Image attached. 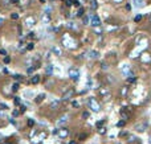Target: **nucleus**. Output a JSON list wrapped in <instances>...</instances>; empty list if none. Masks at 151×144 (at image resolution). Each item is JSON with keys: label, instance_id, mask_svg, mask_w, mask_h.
I'll list each match as a JSON object with an SVG mask.
<instances>
[{"label": "nucleus", "instance_id": "34", "mask_svg": "<svg viewBox=\"0 0 151 144\" xmlns=\"http://www.w3.org/2000/svg\"><path fill=\"white\" fill-rule=\"evenodd\" d=\"M0 118H5V112L3 110H0Z\"/></svg>", "mask_w": 151, "mask_h": 144}, {"label": "nucleus", "instance_id": "36", "mask_svg": "<svg viewBox=\"0 0 151 144\" xmlns=\"http://www.w3.org/2000/svg\"><path fill=\"white\" fill-rule=\"evenodd\" d=\"M125 126V122L123 120H121V122H118V127H123Z\"/></svg>", "mask_w": 151, "mask_h": 144}, {"label": "nucleus", "instance_id": "28", "mask_svg": "<svg viewBox=\"0 0 151 144\" xmlns=\"http://www.w3.org/2000/svg\"><path fill=\"white\" fill-rule=\"evenodd\" d=\"M101 67H102L103 70H106V69H107V64H106V62H102V65H101Z\"/></svg>", "mask_w": 151, "mask_h": 144}, {"label": "nucleus", "instance_id": "33", "mask_svg": "<svg viewBox=\"0 0 151 144\" xmlns=\"http://www.w3.org/2000/svg\"><path fill=\"white\" fill-rule=\"evenodd\" d=\"M0 54H1V56H7V52H5L4 49H0Z\"/></svg>", "mask_w": 151, "mask_h": 144}, {"label": "nucleus", "instance_id": "15", "mask_svg": "<svg viewBox=\"0 0 151 144\" xmlns=\"http://www.w3.org/2000/svg\"><path fill=\"white\" fill-rule=\"evenodd\" d=\"M121 116H122V119H123V122L128 120V114L125 111V110H122V111H121Z\"/></svg>", "mask_w": 151, "mask_h": 144}, {"label": "nucleus", "instance_id": "35", "mask_svg": "<svg viewBox=\"0 0 151 144\" xmlns=\"http://www.w3.org/2000/svg\"><path fill=\"white\" fill-rule=\"evenodd\" d=\"M103 124H105V122H103V120H102V122H98V123H97V127H98V128H101V126H103Z\"/></svg>", "mask_w": 151, "mask_h": 144}, {"label": "nucleus", "instance_id": "4", "mask_svg": "<svg viewBox=\"0 0 151 144\" xmlns=\"http://www.w3.org/2000/svg\"><path fill=\"white\" fill-rule=\"evenodd\" d=\"M147 127H149V123H147V122H141V123L135 124V130H136L138 132H143V131H146Z\"/></svg>", "mask_w": 151, "mask_h": 144}, {"label": "nucleus", "instance_id": "7", "mask_svg": "<svg viewBox=\"0 0 151 144\" xmlns=\"http://www.w3.org/2000/svg\"><path fill=\"white\" fill-rule=\"evenodd\" d=\"M73 94H74V91L73 90H68V91L65 93V94L62 95V101H69V99H72V97H73Z\"/></svg>", "mask_w": 151, "mask_h": 144}, {"label": "nucleus", "instance_id": "30", "mask_svg": "<svg viewBox=\"0 0 151 144\" xmlns=\"http://www.w3.org/2000/svg\"><path fill=\"white\" fill-rule=\"evenodd\" d=\"M98 132H99V134H105V132H106V128H105V127H102V128L98 130Z\"/></svg>", "mask_w": 151, "mask_h": 144}, {"label": "nucleus", "instance_id": "5", "mask_svg": "<svg viewBox=\"0 0 151 144\" xmlns=\"http://www.w3.org/2000/svg\"><path fill=\"white\" fill-rule=\"evenodd\" d=\"M68 74H69V77H70V78H73L74 81H77V79H78V77H80V72H78L77 69H74V67L69 69Z\"/></svg>", "mask_w": 151, "mask_h": 144}, {"label": "nucleus", "instance_id": "31", "mask_svg": "<svg viewBox=\"0 0 151 144\" xmlns=\"http://www.w3.org/2000/svg\"><path fill=\"white\" fill-rule=\"evenodd\" d=\"M0 107H1V110H3V111L8 108V107H7V104H4V103H1V104H0Z\"/></svg>", "mask_w": 151, "mask_h": 144}, {"label": "nucleus", "instance_id": "29", "mask_svg": "<svg viewBox=\"0 0 151 144\" xmlns=\"http://www.w3.org/2000/svg\"><path fill=\"white\" fill-rule=\"evenodd\" d=\"M83 24H89V16H85V17H83Z\"/></svg>", "mask_w": 151, "mask_h": 144}, {"label": "nucleus", "instance_id": "11", "mask_svg": "<svg viewBox=\"0 0 151 144\" xmlns=\"http://www.w3.org/2000/svg\"><path fill=\"white\" fill-rule=\"evenodd\" d=\"M35 22H36V20H35V17H27L25 19V24L28 25V27H32V25H35Z\"/></svg>", "mask_w": 151, "mask_h": 144}, {"label": "nucleus", "instance_id": "32", "mask_svg": "<svg viewBox=\"0 0 151 144\" xmlns=\"http://www.w3.org/2000/svg\"><path fill=\"white\" fill-rule=\"evenodd\" d=\"M128 82H135V77H128Z\"/></svg>", "mask_w": 151, "mask_h": 144}, {"label": "nucleus", "instance_id": "45", "mask_svg": "<svg viewBox=\"0 0 151 144\" xmlns=\"http://www.w3.org/2000/svg\"><path fill=\"white\" fill-rule=\"evenodd\" d=\"M69 144H77L76 142H69Z\"/></svg>", "mask_w": 151, "mask_h": 144}, {"label": "nucleus", "instance_id": "46", "mask_svg": "<svg viewBox=\"0 0 151 144\" xmlns=\"http://www.w3.org/2000/svg\"><path fill=\"white\" fill-rule=\"evenodd\" d=\"M3 24V19H0V25H1Z\"/></svg>", "mask_w": 151, "mask_h": 144}, {"label": "nucleus", "instance_id": "6", "mask_svg": "<svg viewBox=\"0 0 151 144\" xmlns=\"http://www.w3.org/2000/svg\"><path fill=\"white\" fill-rule=\"evenodd\" d=\"M57 135H58V137H61V139H65V137L69 136V130H66V128H60V130L57 131Z\"/></svg>", "mask_w": 151, "mask_h": 144}, {"label": "nucleus", "instance_id": "43", "mask_svg": "<svg viewBox=\"0 0 151 144\" xmlns=\"http://www.w3.org/2000/svg\"><path fill=\"white\" fill-rule=\"evenodd\" d=\"M1 142H3V135L0 134V143H1Z\"/></svg>", "mask_w": 151, "mask_h": 144}, {"label": "nucleus", "instance_id": "19", "mask_svg": "<svg viewBox=\"0 0 151 144\" xmlns=\"http://www.w3.org/2000/svg\"><path fill=\"white\" fill-rule=\"evenodd\" d=\"M83 12H85V9H83L82 7H80V8H78V11H77V16H78V17L83 16Z\"/></svg>", "mask_w": 151, "mask_h": 144}, {"label": "nucleus", "instance_id": "16", "mask_svg": "<svg viewBox=\"0 0 151 144\" xmlns=\"http://www.w3.org/2000/svg\"><path fill=\"white\" fill-rule=\"evenodd\" d=\"M45 73L48 75H52L53 74V66H52V65H48V67L45 69Z\"/></svg>", "mask_w": 151, "mask_h": 144}, {"label": "nucleus", "instance_id": "23", "mask_svg": "<svg viewBox=\"0 0 151 144\" xmlns=\"http://www.w3.org/2000/svg\"><path fill=\"white\" fill-rule=\"evenodd\" d=\"M33 48H35V45H33V42H29V44H28V46H27V50H32Z\"/></svg>", "mask_w": 151, "mask_h": 144}, {"label": "nucleus", "instance_id": "24", "mask_svg": "<svg viewBox=\"0 0 151 144\" xmlns=\"http://www.w3.org/2000/svg\"><path fill=\"white\" fill-rule=\"evenodd\" d=\"M11 19H13V20H17V19H19V15H17V13H12V15H11Z\"/></svg>", "mask_w": 151, "mask_h": 144}, {"label": "nucleus", "instance_id": "47", "mask_svg": "<svg viewBox=\"0 0 151 144\" xmlns=\"http://www.w3.org/2000/svg\"><path fill=\"white\" fill-rule=\"evenodd\" d=\"M150 143H151V140H150Z\"/></svg>", "mask_w": 151, "mask_h": 144}, {"label": "nucleus", "instance_id": "2", "mask_svg": "<svg viewBox=\"0 0 151 144\" xmlns=\"http://www.w3.org/2000/svg\"><path fill=\"white\" fill-rule=\"evenodd\" d=\"M89 107L91 108V111H94V112H98L99 110H101V107H99V104L98 102H97L94 98H90L89 99Z\"/></svg>", "mask_w": 151, "mask_h": 144}, {"label": "nucleus", "instance_id": "26", "mask_svg": "<svg viewBox=\"0 0 151 144\" xmlns=\"http://www.w3.org/2000/svg\"><path fill=\"white\" fill-rule=\"evenodd\" d=\"M142 20V15H138V16H135V22H139Z\"/></svg>", "mask_w": 151, "mask_h": 144}, {"label": "nucleus", "instance_id": "37", "mask_svg": "<svg viewBox=\"0 0 151 144\" xmlns=\"http://www.w3.org/2000/svg\"><path fill=\"white\" fill-rule=\"evenodd\" d=\"M9 61H11L9 57H5V58H4V64H9Z\"/></svg>", "mask_w": 151, "mask_h": 144}, {"label": "nucleus", "instance_id": "9", "mask_svg": "<svg viewBox=\"0 0 151 144\" xmlns=\"http://www.w3.org/2000/svg\"><path fill=\"white\" fill-rule=\"evenodd\" d=\"M122 72H123V74L127 75V77H134V74L130 72V67H128L127 65H123V66H122Z\"/></svg>", "mask_w": 151, "mask_h": 144}, {"label": "nucleus", "instance_id": "13", "mask_svg": "<svg viewBox=\"0 0 151 144\" xmlns=\"http://www.w3.org/2000/svg\"><path fill=\"white\" fill-rule=\"evenodd\" d=\"M52 52L54 53V56H61V53H62V50L60 49L58 46H53L52 48Z\"/></svg>", "mask_w": 151, "mask_h": 144}, {"label": "nucleus", "instance_id": "1", "mask_svg": "<svg viewBox=\"0 0 151 144\" xmlns=\"http://www.w3.org/2000/svg\"><path fill=\"white\" fill-rule=\"evenodd\" d=\"M89 22H90L91 27L97 28V27L101 25V19L97 15H89Z\"/></svg>", "mask_w": 151, "mask_h": 144}, {"label": "nucleus", "instance_id": "18", "mask_svg": "<svg viewBox=\"0 0 151 144\" xmlns=\"http://www.w3.org/2000/svg\"><path fill=\"white\" fill-rule=\"evenodd\" d=\"M133 3L135 7H142L143 5V0H133Z\"/></svg>", "mask_w": 151, "mask_h": 144}, {"label": "nucleus", "instance_id": "3", "mask_svg": "<svg viewBox=\"0 0 151 144\" xmlns=\"http://www.w3.org/2000/svg\"><path fill=\"white\" fill-rule=\"evenodd\" d=\"M70 119V115L69 114H64L60 118V119L57 120V122H56V124H57L58 127H61V126H64V124H66L68 123V120Z\"/></svg>", "mask_w": 151, "mask_h": 144}, {"label": "nucleus", "instance_id": "22", "mask_svg": "<svg viewBox=\"0 0 151 144\" xmlns=\"http://www.w3.org/2000/svg\"><path fill=\"white\" fill-rule=\"evenodd\" d=\"M99 93H101L102 95H105V97H107V94H109V91H107L106 89H101V90H99Z\"/></svg>", "mask_w": 151, "mask_h": 144}, {"label": "nucleus", "instance_id": "38", "mask_svg": "<svg viewBox=\"0 0 151 144\" xmlns=\"http://www.w3.org/2000/svg\"><path fill=\"white\" fill-rule=\"evenodd\" d=\"M82 116L85 118V119H86V118H89V112H83V114H82Z\"/></svg>", "mask_w": 151, "mask_h": 144}, {"label": "nucleus", "instance_id": "20", "mask_svg": "<svg viewBox=\"0 0 151 144\" xmlns=\"http://www.w3.org/2000/svg\"><path fill=\"white\" fill-rule=\"evenodd\" d=\"M44 98H45V95H44V94H40V95H38L37 98H36V102H37V103H40L41 101L44 99Z\"/></svg>", "mask_w": 151, "mask_h": 144}, {"label": "nucleus", "instance_id": "27", "mask_svg": "<svg viewBox=\"0 0 151 144\" xmlns=\"http://www.w3.org/2000/svg\"><path fill=\"white\" fill-rule=\"evenodd\" d=\"M33 124H35V120H33V119H29V120H28V126H29V127H32Z\"/></svg>", "mask_w": 151, "mask_h": 144}, {"label": "nucleus", "instance_id": "12", "mask_svg": "<svg viewBox=\"0 0 151 144\" xmlns=\"http://www.w3.org/2000/svg\"><path fill=\"white\" fill-rule=\"evenodd\" d=\"M58 106H60V99H56V101L52 102V104H50V108L56 110V108H58Z\"/></svg>", "mask_w": 151, "mask_h": 144}, {"label": "nucleus", "instance_id": "44", "mask_svg": "<svg viewBox=\"0 0 151 144\" xmlns=\"http://www.w3.org/2000/svg\"><path fill=\"white\" fill-rule=\"evenodd\" d=\"M12 1H13V3H15V4H16V3H19V0H12Z\"/></svg>", "mask_w": 151, "mask_h": 144}, {"label": "nucleus", "instance_id": "41", "mask_svg": "<svg viewBox=\"0 0 151 144\" xmlns=\"http://www.w3.org/2000/svg\"><path fill=\"white\" fill-rule=\"evenodd\" d=\"M17 115H19V111H16V110H15V111H13V116H17Z\"/></svg>", "mask_w": 151, "mask_h": 144}, {"label": "nucleus", "instance_id": "14", "mask_svg": "<svg viewBox=\"0 0 151 144\" xmlns=\"http://www.w3.org/2000/svg\"><path fill=\"white\" fill-rule=\"evenodd\" d=\"M38 82H40V75H33V77L30 78V83H33V85H37Z\"/></svg>", "mask_w": 151, "mask_h": 144}, {"label": "nucleus", "instance_id": "42", "mask_svg": "<svg viewBox=\"0 0 151 144\" xmlns=\"http://www.w3.org/2000/svg\"><path fill=\"white\" fill-rule=\"evenodd\" d=\"M20 110H21V112H24V111H25V106H21Z\"/></svg>", "mask_w": 151, "mask_h": 144}, {"label": "nucleus", "instance_id": "25", "mask_svg": "<svg viewBox=\"0 0 151 144\" xmlns=\"http://www.w3.org/2000/svg\"><path fill=\"white\" fill-rule=\"evenodd\" d=\"M12 90H13V91H17V90H19V83H15V85H13V86H12Z\"/></svg>", "mask_w": 151, "mask_h": 144}, {"label": "nucleus", "instance_id": "8", "mask_svg": "<svg viewBox=\"0 0 151 144\" xmlns=\"http://www.w3.org/2000/svg\"><path fill=\"white\" fill-rule=\"evenodd\" d=\"M88 57L91 58V60H96V58L99 57V53L97 52V50H89V52H88Z\"/></svg>", "mask_w": 151, "mask_h": 144}, {"label": "nucleus", "instance_id": "21", "mask_svg": "<svg viewBox=\"0 0 151 144\" xmlns=\"http://www.w3.org/2000/svg\"><path fill=\"white\" fill-rule=\"evenodd\" d=\"M135 140H136V137L134 136V135H133V136H128V137H127V142H128V143H134Z\"/></svg>", "mask_w": 151, "mask_h": 144}, {"label": "nucleus", "instance_id": "39", "mask_svg": "<svg viewBox=\"0 0 151 144\" xmlns=\"http://www.w3.org/2000/svg\"><path fill=\"white\" fill-rule=\"evenodd\" d=\"M15 103H16V104H20V99H19V98H17V97H16V98H15Z\"/></svg>", "mask_w": 151, "mask_h": 144}, {"label": "nucleus", "instance_id": "10", "mask_svg": "<svg viewBox=\"0 0 151 144\" xmlns=\"http://www.w3.org/2000/svg\"><path fill=\"white\" fill-rule=\"evenodd\" d=\"M45 136H46V134H45V132H40V136H38V137H36V139H33V140H32V143H33V144L40 143L43 139H45Z\"/></svg>", "mask_w": 151, "mask_h": 144}, {"label": "nucleus", "instance_id": "17", "mask_svg": "<svg viewBox=\"0 0 151 144\" xmlns=\"http://www.w3.org/2000/svg\"><path fill=\"white\" fill-rule=\"evenodd\" d=\"M98 4H97V0H90V8L91 9H97Z\"/></svg>", "mask_w": 151, "mask_h": 144}, {"label": "nucleus", "instance_id": "40", "mask_svg": "<svg viewBox=\"0 0 151 144\" xmlns=\"http://www.w3.org/2000/svg\"><path fill=\"white\" fill-rule=\"evenodd\" d=\"M15 79L20 81V79H21V75H19V74H17V75H15Z\"/></svg>", "mask_w": 151, "mask_h": 144}]
</instances>
